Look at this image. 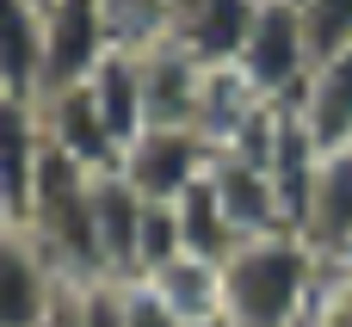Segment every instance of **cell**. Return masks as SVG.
I'll return each mask as SVG.
<instances>
[{"label": "cell", "mask_w": 352, "mask_h": 327, "mask_svg": "<svg viewBox=\"0 0 352 327\" xmlns=\"http://www.w3.org/2000/svg\"><path fill=\"white\" fill-rule=\"evenodd\" d=\"M210 167H217V148H210L198 130H167V124H148V130L124 148V161H118V173H124L142 198H155V204H173V198L192 192Z\"/></svg>", "instance_id": "277c9868"}, {"label": "cell", "mask_w": 352, "mask_h": 327, "mask_svg": "<svg viewBox=\"0 0 352 327\" xmlns=\"http://www.w3.org/2000/svg\"><path fill=\"white\" fill-rule=\"evenodd\" d=\"M37 68H43V6L37 0H0V80L12 93L37 99Z\"/></svg>", "instance_id": "e0dca14e"}, {"label": "cell", "mask_w": 352, "mask_h": 327, "mask_svg": "<svg viewBox=\"0 0 352 327\" xmlns=\"http://www.w3.org/2000/svg\"><path fill=\"white\" fill-rule=\"evenodd\" d=\"M6 93H12V87H6V80H0V99H6Z\"/></svg>", "instance_id": "d4e9b609"}, {"label": "cell", "mask_w": 352, "mask_h": 327, "mask_svg": "<svg viewBox=\"0 0 352 327\" xmlns=\"http://www.w3.org/2000/svg\"><path fill=\"white\" fill-rule=\"evenodd\" d=\"M87 93H93V105L105 111V124H111V136H118L124 148L148 130V99H142V49L111 43V49L99 56V68L87 74Z\"/></svg>", "instance_id": "9a60e30c"}, {"label": "cell", "mask_w": 352, "mask_h": 327, "mask_svg": "<svg viewBox=\"0 0 352 327\" xmlns=\"http://www.w3.org/2000/svg\"><path fill=\"white\" fill-rule=\"evenodd\" d=\"M266 99H297L309 68H316V49H309V31H303V12L297 0H260L254 12V31L241 43V62H235Z\"/></svg>", "instance_id": "3957f363"}, {"label": "cell", "mask_w": 352, "mask_h": 327, "mask_svg": "<svg viewBox=\"0 0 352 327\" xmlns=\"http://www.w3.org/2000/svg\"><path fill=\"white\" fill-rule=\"evenodd\" d=\"M105 315H111V327H192V322H179L142 278L136 284H105Z\"/></svg>", "instance_id": "ffe728a7"}, {"label": "cell", "mask_w": 352, "mask_h": 327, "mask_svg": "<svg viewBox=\"0 0 352 327\" xmlns=\"http://www.w3.org/2000/svg\"><path fill=\"white\" fill-rule=\"evenodd\" d=\"M37 117H43V142H50L56 155H68V161L87 167V173H118L124 142L111 136V124H105V111L93 105L87 80H80V87H62V93H37Z\"/></svg>", "instance_id": "52a82bcc"}, {"label": "cell", "mask_w": 352, "mask_h": 327, "mask_svg": "<svg viewBox=\"0 0 352 327\" xmlns=\"http://www.w3.org/2000/svg\"><path fill=\"white\" fill-rule=\"evenodd\" d=\"M37 6H50V0H37Z\"/></svg>", "instance_id": "484cf974"}, {"label": "cell", "mask_w": 352, "mask_h": 327, "mask_svg": "<svg viewBox=\"0 0 352 327\" xmlns=\"http://www.w3.org/2000/svg\"><path fill=\"white\" fill-rule=\"evenodd\" d=\"M142 204L148 198L124 173L93 179V241H99L105 284H136L142 278Z\"/></svg>", "instance_id": "ba28073f"}, {"label": "cell", "mask_w": 352, "mask_h": 327, "mask_svg": "<svg viewBox=\"0 0 352 327\" xmlns=\"http://www.w3.org/2000/svg\"><path fill=\"white\" fill-rule=\"evenodd\" d=\"M297 235H303L322 260H340V253H346V241H352V148H328V155H322Z\"/></svg>", "instance_id": "8fae6325"}, {"label": "cell", "mask_w": 352, "mask_h": 327, "mask_svg": "<svg viewBox=\"0 0 352 327\" xmlns=\"http://www.w3.org/2000/svg\"><path fill=\"white\" fill-rule=\"evenodd\" d=\"M179 322H217L223 315V266L217 260H198V253H179V260H167L161 272H148L142 278Z\"/></svg>", "instance_id": "2e32d148"}, {"label": "cell", "mask_w": 352, "mask_h": 327, "mask_svg": "<svg viewBox=\"0 0 352 327\" xmlns=\"http://www.w3.org/2000/svg\"><path fill=\"white\" fill-rule=\"evenodd\" d=\"M173 6H179V0H173Z\"/></svg>", "instance_id": "4316f807"}, {"label": "cell", "mask_w": 352, "mask_h": 327, "mask_svg": "<svg viewBox=\"0 0 352 327\" xmlns=\"http://www.w3.org/2000/svg\"><path fill=\"white\" fill-rule=\"evenodd\" d=\"M68 303L62 272L25 229H0V327H50Z\"/></svg>", "instance_id": "8992f818"}, {"label": "cell", "mask_w": 352, "mask_h": 327, "mask_svg": "<svg viewBox=\"0 0 352 327\" xmlns=\"http://www.w3.org/2000/svg\"><path fill=\"white\" fill-rule=\"evenodd\" d=\"M328 260L303 235H260L223 260V322L229 327H303Z\"/></svg>", "instance_id": "6da1fadb"}, {"label": "cell", "mask_w": 352, "mask_h": 327, "mask_svg": "<svg viewBox=\"0 0 352 327\" xmlns=\"http://www.w3.org/2000/svg\"><path fill=\"white\" fill-rule=\"evenodd\" d=\"M297 12H303V31H309L316 62L352 49V0H297Z\"/></svg>", "instance_id": "44dd1931"}, {"label": "cell", "mask_w": 352, "mask_h": 327, "mask_svg": "<svg viewBox=\"0 0 352 327\" xmlns=\"http://www.w3.org/2000/svg\"><path fill=\"white\" fill-rule=\"evenodd\" d=\"M303 327H352V272L346 266H328L322 272V291H316Z\"/></svg>", "instance_id": "7402d4cb"}, {"label": "cell", "mask_w": 352, "mask_h": 327, "mask_svg": "<svg viewBox=\"0 0 352 327\" xmlns=\"http://www.w3.org/2000/svg\"><path fill=\"white\" fill-rule=\"evenodd\" d=\"M210 179H217V198H223V210H229V223H235V235H241V241L291 235L285 204H278V185H272V173H266V167H248V161H235V155H217Z\"/></svg>", "instance_id": "5bb4252c"}, {"label": "cell", "mask_w": 352, "mask_h": 327, "mask_svg": "<svg viewBox=\"0 0 352 327\" xmlns=\"http://www.w3.org/2000/svg\"><path fill=\"white\" fill-rule=\"evenodd\" d=\"M254 12H260V0H179L167 37L198 68H235L248 31H254Z\"/></svg>", "instance_id": "9c48e42d"}, {"label": "cell", "mask_w": 352, "mask_h": 327, "mask_svg": "<svg viewBox=\"0 0 352 327\" xmlns=\"http://www.w3.org/2000/svg\"><path fill=\"white\" fill-rule=\"evenodd\" d=\"M198 93H204V68L173 43H148L142 49V99H148V124H167V130H192L198 124Z\"/></svg>", "instance_id": "30bf717a"}, {"label": "cell", "mask_w": 352, "mask_h": 327, "mask_svg": "<svg viewBox=\"0 0 352 327\" xmlns=\"http://www.w3.org/2000/svg\"><path fill=\"white\" fill-rule=\"evenodd\" d=\"M303 130L316 136V148H352V49L340 56H322L303 80V93L291 99Z\"/></svg>", "instance_id": "4fadbf2b"}, {"label": "cell", "mask_w": 352, "mask_h": 327, "mask_svg": "<svg viewBox=\"0 0 352 327\" xmlns=\"http://www.w3.org/2000/svg\"><path fill=\"white\" fill-rule=\"evenodd\" d=\"M99 6H105V25H111V37L124 49L161 43L167 25H173V0H99Z\"/></svg>", "instance_id": "d6986e66"}, {"label": "cell", "mask_w": 352, "mask_h": 327, "mask_svg": "<svg viewBox=\"0 0 352 327\" xmlns=\"http://www.w3.org/2000/svg\"><path fill=\"white\" fill-rule=\"evenodd\" d=\"M198 327H229V322H223V315H217V322H198Z\"/></svg>", "instance_id": "cb8c5ba5"}, {"label": "cell", "mask_w": 352, "mask_h": 327, "mask_svg": "<svg viewBox=\"0 0 352 327\" xmlns=\"http://www.w3.org/2000/svg\"><path fill=\"white\" fill-rule=\"evenodd\" d=\"M93 179L87 167H74L68 155H56L43 142V167H37V185H31V204H25V235L43 247V260L62 272L68 291H93L105 284V266H99V241H93Z\"/></svg>", "instance_id": "7a4b0ae2"}, {"label": "cell", "mask_w": 352, "mask_h": 327, "mask_svg": "<svg viewBox=\"0 0 352 327\" xmlns=\"http://www.w3.org/2000/svg\"><path fill=\"white\" fill-rule=\"evenodd\" d=\"M37 167H43V117H37V99L31 93H6L0 99V192L12 204V223H25Z\"/></svg>", "instance_id": "7c38bea8"}, {"label": "cell", "mask_w": 352, "mask_h": 327, "mask_svg": "<svg viewBox=\"0 0 352 327\" xmlns=\"http://www.w3.org/2000/svg\"><path fill=\"white\" fill-rule=\"evenodd\" d=\"M328 266H346V272H352V241H346V253H340V260H328Z\"/></svg>", "instance_id": "603a6c76"}, {"label": "cell", "mask_w": 352, "mask_h": 327, "mask_svg": "<svg viewBox=\"0 0 352 327\" xmlns=\"http://www.w3.org/2000/svg\"><path fill=\"white\" fill-rule=\"evenodd\" d=\"M173 210H179V235H186V253H198V260H229L235 247H241V235H235V223H229V210H223V198H217V179L204 173L192 192H179L173 198Z\"/></svg>", "instance_id": "ac0fdd59"}, {"label": "cell", "mask_w": 352, "mask_h": 327, "mask_svg": "<svg viewBox=\"0 0 352 327\" xmlns=\"http://www.w3.org/2000/svg\"><path fill=\"white\" fill-rule=\"evenodd\" d=\"M111 43L118 37H111L99 0H50L43 6V68H37V93L80 87Z\"/></svg>", "instance_id": "5b68a950"}]
</instances>
